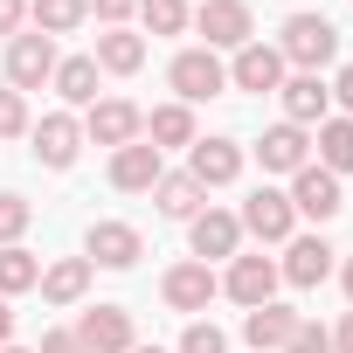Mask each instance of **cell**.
I'll use <instances>...</instances> for the list:
<instances>
[{
    "mask_svg": "<svg viewBox=\"0 0 353 353\" xmlns=\"http://www.w3.org/2000/svg\"><path fill=\"white\" fill-rule=\"evenodd\" d=\"M28 139H35V159L42 166H77V152H83V125L70 118V111H49L42 125H28Z\"/></svg>",
    "mask_w": 353,
    "mask_h": 353,
    "instance_id": "obj_11",
    "label": "cell"
},
{
    "mask_svg": "<svg viewBox=\"0 0 353 353\" xmlns=\"http://www.w3.org/2000/svg\"><path fill=\"white\" fill-rule=\"evenodd\" d=\"M229 83L263 97V90H277V83H284V56H277L270 42H243V49H236V63H229Z\"/></svg>",
    "mask_w": 353,
    "mask_h": 353,
    "instance_id": "obj_16",
    "label": "cell"
},
{
    "mask_svg": "<svg viewBox=\"0 0 353 353\" xmlns=\"http://www.w3.org/2000/svg\"><path fill=\"white\" fill-rule=\"evenodd\" d=\"M56 63H63V56H56L49 35H14V42H8V83H14L21 97L42 90V83L56 77Z\"/></svg>",
    "mask_w": 353,
    "mask_h": 353,
    "instance_id": "obj_6",
    "label": "cell"
},
{
    "mask_svg": "<svg viewBox=\"0 0 353 353\" xmlns=\"http://www.w3.org/2000/svg\"><path fill=\"white\" fill-rule=\"evenodd\" d=\"M77 339H83V353H132V346H139L125 305H97V312H83V319H77Z\"/></svg>",
    "mask_w": 353,
    "mask_h": 353,
    "instance_id": "obj_14",
    "label": "cell"
},
{
    "mask_svg": "<svg viewBox=\"0 0 353 353\" xmlns=\"http://www.w3.org/2000/svg\"><path fill=\"white\" fill-rule=\"evenodd\" d=\"M284 353H332V332L325 325H312V319H298V332H291V346Z\"/></svg>",
    "mask_w": 353,
    "mask_h": 353,
    "instance_id": "obj_33",
    "label": "cell"
},
{
    "mask_svg": "<svg viewBox=\"0 0 353 353\" xmlns=\"http://www.w3.org/2000/svg\"><path fill=\"white\" fill-rule=\"evenodd\" d=\"M42 284V263L21 250V243H8L0 250V298H21V291H35Z\"/></svg>",
    "mask_w": 353,
    "mask_h": 353,
    "instance_id": "obj_28",
    "label": "cell"
},
{
    "mask_svg": "<svg viewBox=\"0 0 353 353\" xmlns=\"http://www.w3.org/2000/svg\"><path fill=\"white\" fill-rule=\"evenodd\" d=\"M49 83H56V97H63V104H83V111L97 104V63H90V56L56 63V77H49Z\"/></svg>",
    "mask_w": 353,
    "mask_h": 353,
    "instance_id": "obj_25",
    "label": "cell"
},
{
    "mask_svg": "<svg viewBox=\"0 0 353 353\" xmlns=\"http://www.w3.org/2000/svg\"><path fill=\"white\" fill-rule=\"evenodd\" d=\"M132 353H166V346H132Z\"/></svg>",
    "mask_w": 353,
    "mask_h": 353,
    "instance_id": "obj_41",
    "label": "cell"
},
{
    "mask_svg": "<svg viewBox=\"0 0 353 353\" xmlns=\"http://www.w3.org/2000/svg\"><path fill=\"white\" fill-rule=\"evenodd\" d=\"M35 353H83V339H77V332H42Z\"/></svg>",
    "mask_w": 353,
    "mask_h": 353,
    "instance_id": "obj_36",
    "label": "cell"
},
{
    "mask_svg": "<svg viewBox=\"0 0 353 353\" xmlns=\"http://www.w3.org/2000/svg\"><path fill=\"white\" fill-rule=\"evenodd\" d=\"M291 332H298V312L291 305H256V312H243V339H250V353H284L291 346Z\"/></svg>",
    "mask_w": 353,
    "mask_h": 353,
    "instance_id": "obj_19",
    "label": "cell"
},
{
    "mask_svg": "<svg viewBox=\"0 0 353 353\" xmlns=\"http://www.w3.org/2000/svg\"><path fill=\"white\" fill-rule=\"evenodd\" d=\"M159 173H166V159H159V145H145V139H132V145L111 152V188H118V194H152Z\"/></svg>",
    "mask_w": 353,
    "mask_h": 353,
    "instance_id": "obj_10",
    "label": "cell"
},
{
    "mask_svg": "<svg viewBox=\"0 0 353 353\" xmlns=\"http://www.w3.org/2000/svg\"><path fill=\"white\" fill-rule=\"evenodd\" d=\"M188 173H194L201 188H229L236 173H243V145H236V139H194Z\"/></svg>",
    "mask_w": 353,
    "mask_h": 353,
    "instance_id": "obj_20",
    "label": "cell"
},
{
    "mask_svg": "<svg viewBox=\"0 0 353 353\" xmlns=\"http://www.w3.org/2000/svg\"><path fill=\"white\" fill-rule=\"evenodd\" d=\"M181 353H229V339H222L215 319H194V325L181 332Z\"/></svg>",
    "mask_w": 353,
    "mask_h": 353,
    "instance_id": "obj_32",
    "label": "cell"
},
{
    "mask_svg": "<svg viewBox=\"0 0 353 353\" xmlns=\"http://www.w3.org/2000/svg\"><path fill=\"white\" fill-rule=\"evenodd\" d=\"M90 14L104 28H125V14H139V0H90Z\"/></svg>",
    "mask_w": 353,
    "mask_h": 353,
    "instance_id": "obj_34",
    "label": "cell"
},
{
    "mask_svg": "<svg viewBox=\"0 0 353 353\" xmlns=\"http://www.w3.org/2000/svg\"><path fill=\"white\" fill-rule=\"evenodd\" d=\"M332 97H339V111H346V118H353V63H346V70H339V83H332Z\"/></svg>",
    "mask_w": 353,
    "mask_h": 353,
    "instance_id": "obj_37",
    "label": "cell"
},
{
    "mask_svg": "<svg viewBox=\"0 0 353 353\" xmlns=\"http://www.w3.org/2000/svg\"><path fill=\"white\" fill-rule=\"evenodd\" d=\"M339 284H346V305H353V256H346V270H339Z\"/></svg>",
    "mask_w": 353,
    "mask_h": 353,
    "instance_id": "obj_40",
    "label": "cell"
},
{
    "mask_svg": "<svg viewBox=\"0 0 353 353\" xmlns=\"http://www.w3.org/2000/svg\"><path fill=\"white\" fill-rule=\"evenodd\" d=\"M21 21H28V0H0V35L14 42V35H21Z\"/></svg>",
    "mask_w": 353,
    "mask_h": 353,
    "instance_id": "obj_35",
    "label": "cell"
},
{
    "mask_svg": "<svg viewBox=\"0 0 353 353\" xmlns=\"http://www.w3.org/2000/svg\"><path fill=\"white\" fill-rule=\"evenodd\" d=\"M90 63L111 70V77H132V70H145V35H132V28H104Z\"/></svg>",
    "mask_w": 353,
    "mask_h": 353,
    "instance_id": "obj_22",
    "label": "cell"
},
{
    "mask_svg": "<svg viewBox=\"0 0 353 353\" xmlns=\"http://www.w3.org/2000/svg\"><path fill=\"white\" fill-rule=\"evenodd\" d=\"M35 291H42L49 305H77V298L90 291V256H63V263H49Z\"/></svg>",
    "mask_w": 353,
    "mask_h": 353,
    "instance_id": "obj_23",
    "label": "cell"
},
{
    "mask_svg": "<svg viewBox=\"0 0 353 353\" xmlns=\"http://www.w3.org/2000/svg\"><path fill=\"white\" fill-rule=\"evenodd\" d=\"M83 250H90V270H97V263H104V270H132V263L145 256V243H139L132 222H90Z\"/></svg>",
    "mask_w": 353,
    "mask_h": 353,
    "instance_id": "obj_12",
    "label": "cell"
},
{
    "mask_svg": "<svg viewBox=\"0 0 353 353\" xmlns=\"http://www.w3.org/2000/svg\"><path fill=\"white\" fill-rule=\"evenodd\" d=\"M222 291V277L208 270V263H173L166 270V284H159V298L173 305V312H208V298Z\"/></svg>",
    "mask_w": 353,
    "mask_h": 353,
    "instance_id": "obj_15",
    "label": "cell"
},
{
    "mask_svg": "<svg viewBox=\"0 0 353 353\" xmlns=\"http://www.w3.org/2000/svg\"><path fill=\"white\" fill-rule=\"evenodd\" d=\"M277 284H284V277H277V263H270V256H229V277H222V291H229L243 312L270 305V298H277Z\"/></svg>",
    "mask_w": 353,
    "mask_h": 353,
    "instance_id": "obj_9",
    "label": "cell"
},
{
    "mask_svg": "<svg viewBox=\"0 0 353 353\" xmlns=\"http://www.w3.org/2000/svg\"><path fill=\"white\" fill-rule=\"evenodd\" d=\"M139 132H145V111H139V104H125V97H97V104H90V118H83V139H90V145H111V152H118V145H132Z\"/></svg>",
    "mask_w": 353,
    "mask_h": 353,
    "instance_id": "obj_7",
    "label": "cell"
},
{
    "mask_svg": "<svg viewBox=\"0 0 353 353\" xmlns=\"http://www.w3.org/2000/svg\"><path fill=\"white\" fill-rule=\"evenodd\" d=\"M145 145H194V111L188 104H159L152 118H145Z\"/></svg>",
    "mask_w": 353,
    "mask_h": 353,
    "instance_id": "obj_26",
    "label": "cell"
},
{
    "mask_svg": "<svg viewBox=\"0 0 353 353\" xmlns=\"http://www.w3.org/2000/svg\"><path fill=\"white\" fill-rule=\"evenodd\" d=\"M28 21H35V35H70V28H83L90 21V0H28Z\"/></svg>",
    "mask_w": 353,
    "mask_h": 353,
    "instance_id": "obj_24",
    "label": "cell"
},
{
    "mask_svg": "<svg viewBox=\"0 0 353 353\" xmlns=\"http://www.w3.org/2000/svg\"><path fill=\"white\" fill-rule=\"evenodd\" d=\"M35 222V208L21 201V194H0V250H8V243H21V229Z\"/></svg>",
    "mask_w": 353,
    "mask_h": 353,
    "instance_id": "obj_31",
    "label": "cell"
},
{
    "mask_svg": "<svg viewBox=\"0 0 353 353\" xmlns=\"http://www.w3.org/2000/svg\"><path fill=\"white\" fill-rule=\"evenodd\" d=\"M139 21L152 35H181L188 28V0H139Z\"/></svg>",
    "mask_w": 353,
    "mask_h": 353,
    "instance_id": "obj_29",
    "label": "cell"
},
{
    "mask_svg": "<svg viewBox=\"0 0 353 353\" xmlns=\"http://www.w3.org/2000/svg\"><path fill=\"white\" fill-rule=\"evenodd\" d=\"M277 277H284V284H298V291L325 284V277H332V243H325V236H291V243H284Z\"/></svg>",
    "mask_w": 353,
    "mask_h": 353,
    "instance_id": "obj_13",
    "label": "cell"
},
{
    "mask_svg": "<svg viewBox=\"0 0 353 353\" xmlns=\"http://www.w3.org/2000/svg\"><path fill=\"white\" fill-rule=\"evenodd\" d=\"M312 145H319V166L325 173H353V118H325Z\"/></svg>",
    "mask_w": 353,
    "mask_h": 353,
    "instance_id": "obj_27",
    "label": "cell"
},
{
    "mask_svg": "<svg viewBox=\"0 0 353 353\" xmlns=\"http://www.w3.org/2000/svg\"><path fill=\"white\" fill-rule=\"evenodd\" d=\"M256 159H263V173H298V166H312V132L305 125H270L256 139Z\"/></svg>",
    "mask_w": 353,
    "mask_h": 353,
    "instance_id": "obj_18",
    "label": "cell"
},
{
    "mask_svg": "<svg viewBox=\"0 0 353 353\" xmlns=\"http://www.w3.org/2000/svg\"><path fill=\"white\" fill-rule=\"evenodd\" d=\"M0 353H28V346H0Z\"/></svg>",
    "mask_w": 353,
    "mask_h": 353,
    "instance_id": "obj_42",
    "label": "cell"
},
{
    "mask_svg": "<svg viewBox=\"0 0 353 353\" xmlns=\"http://www.w3.org/2000/svg\"><path fill=\"white\" fill-rule=\"evenodd\" d=\"M188 243H194V263H215V256H243V222L229 208H201L188 222Z\"/></svg>",
    "mask_w": 353,
    "mask_h": 353,
    "instance_id": "obj_8",
    "label": "cell"
},
{
    "mask_svg": "<svg viewBox=\"0 0 353 353\" xmlns=\"http://www.w3.org/2000/svg\"><path fill=\"white\" fill-rule=\"evenodd\" d=\"M291 208H298V215H312V222H332V215L346 208L339 173H325L319 159H312V166H298V173H291Z\"/></svg>",
    "mask_w": 353,
    "mask_h": 353,
    "instance_id": "obj_4",
    "label": "cell"
},
{
    "mask_svg": "<svg viewBox=\"0 0 353 353\" xmlns=\"http://www.w3.org/2000/svg\"><path fill=\"white\" fill-rule=\"evenodd\" d=\"M188 21L208 35V49H243V42L256 35V21H250V0H201V8H194Z\"/></svg>",
    "mask_w": 353,
    "mask_h": 353,
    "instance_id": "obj_5",
    "label": "cell"
},
{
    "mask_svg": "<svg viewBox=\"0 0 353 353\" xmlns=\"http://www.w3.org/2000/svg\"><path fill=\"white\" fill-rule=\"evenodd\" d=\"M28 132V97L14 83H0V139H21Z\"/></svg>",
    "mask_w": 353,
    "mask_h": 353,
    "instance_id": "obj_30",
    "label": "cell"
},
{
    "mask_svg": "<svg viewBox=\"0 0 353 353\" xmlns=\"http://www.w3.org/2000/svg\"><path fill=\"white\" fill-rule=\"evenodd\" d=\"M243 236H256V243H291V229H298V208H291V194L284 188H256L250 201H243Z\"/></svg>",
    "mask_w": 353,
    "mask_h": 353,
    "instance_id": "obj_3",
    "label": "cell"
},
{
    "mask_svg": "<svg viewBox=\"0 0 353 353\" xmlns=\"http://www.w3.org/2000/svg\"><path fill=\"white\" fill-rule=\"evenodd\" d=\"M166 83L181 90V104H208V97H222L229 70H222L215 49H181V56H173V70H166Z\"/></svg>",
    "mask_w": 353,
    "mask_h": 353,
    "instance_id": "obj_2",
    "label": "cell"
},
{
    "mask_svg": "<svg viewBox=\"0 0 353 353\" xmlns=\"http://www.w3.org/2000/svg\"><path fill=\"white\" fill-rule=\"evenodd\" d=\"M152 201H159V215H173V222H194V215L208 208V188L194 181V173H159Z\"/></svg>",
    "mask_w": 353,
    "mask_h": 353,
    "instance_id": "obj_21",
    "label": "cell"
},
{
    "mask_svg": "<svg viewBox=\"0 0 353 353\" xmlns=\"http://www.w3.org/2000/svg\"><path fill=\"white\" fill-rule=\"evenodd\" d=\"M332 353H353V312L339 319V332H332Z\"/></svg>",
    "mask_w": 353,
    "mask_h": 353,
    "instance_id": "obj_38",
    "label": "cell"
},
{
    "mask_svg": "<svg viewBox=\"0 0 353 353\" xmlns=\"http://www.w3.org/2000/svg\"><path fill=\"white\" fill-rule=\"evenodd\" d=\"M277 97H284V125H325L332 118V83H319V77H284Z\"/></svg>",
    "mask_w": 353,
    "mask_h": 353,
    "instance_id": "obj_17",
    "label": "cell"
},
{
    "mask_svg": "<svg viewBox=\"0 0 353 353\" xmlns=\"http://www.w3.org/2000/svg\"><path fill=\"white\" fill-rule=\"evenodd\" d=\"M14 339V312H8V298H0V346Z\"/></svg>",
    "mask_w": 353,
    "mask_h": 353,
    "instance_id": "obj_39",
    "label": "cell"
},
{
    "mask_svg": "<svg viewBox=\"0 0 353 353\" xmlns=\"http://www.w3.org/2000/svg\"><path fill=\"white\" fill-rule=\"evenodd\" d=\"M277 56H284V70L319 77V70L339 56V28H332L325 14H291V21H284V35H277Z\"/></svg>",
    "mask_w": 353,
    "mask_h": 353,
    "instance_id": "obj_1",
    "label": "cell"
}]
</instances>
